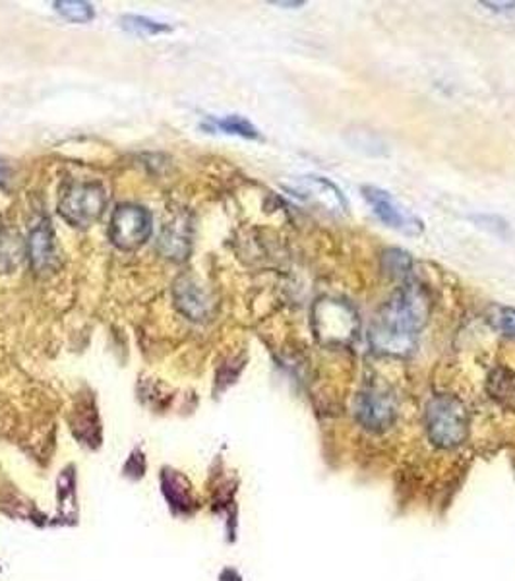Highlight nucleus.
Here are the masks:
<instances>
[{"label": "nucleus", "mask_w": 515, "mask_h": 581, "mask_svg": "<svg viewBox=\"0 0 515 581\" xmlns=\"http://www.w3.org/2000/svg\"><path fill=\"white\" fill-rule=\"evenodd\" d=\"M361 330L359 314L338 296H322L312 306V331L324 345H349Z\"/></svg>", "instance_id": "nucleus-2"}, {"label": "nucleus", "mask_w": 515, "mask_h": 581, "mask_svg": "<svg viewBox=\"0 0 515 581\" xmlns=\"http://www.w3.org/2000/svg\"><path fill=\"white\" fill-rule=\"evenodd\" d=\"M215 130H222L225 135L240 136V138H247V140H258L256 126L252 125L250 121H247L244 116L229 115L223 116V118H210Z\"/></svg>", "instance_id": "nucleus-12"}, {"label": "nucleus", "mask_w": 515, "mask_h": 581, "mask_svg": "<svg viewBox=\"0 0 515 581\" xmlns=\"http://www.w3.org/2000/svg\"><path fill=\"white\" fill-rule=\"evenodd\" d=\"M0 235H2V219H0Z\"/></svg>", "instance_id": "nucleus-22"}, {"label": "nucleus", "mask_w": 515, "mask_h": 581, "mask_svg": "<svg viewBox=\"0 0 515 581\" xmlns=\"http://www.w3.org/2000/svg\"><path fill=\"white\" fill-rule=\"evenodd\" d=\"M425 425L428 439L440 447L460 446L469 434V415L455 395H435L428 402Z\"/></svg>", "instance_id": "nucleus-3"}, {"label": "nucleus", "mask_w": 515, "mask_h": 581, "mask_svg": "<svg viewBox=\"0 0 515 581\" xmlns=\"http://www.w3.org/2000/svg\"><path fill=\"white\" fill-rule=\"evenodd\" d=\"M108 190L99 182H72L59 198V214L66 224L88 229L98 224L108 210Z\"/></svg>", "instance_id": "nucleus-4"}, {"label": "nucleus", "mask_w": 515, "mask_h": 581, "mask_svg": "<svg viewBox=\"0 0 515 581\" xmlns=\"http://www.w3.org/2000/svg\"><path fill=\"white\" fill-rule=\"evenodd\" d=\"M432 299L425 286L407 281L376 316L368 340L376 353L407 357L417 348L418 336L427 326Z\"/></svg>", "instance_id": "nucleus-1"}, {"label": "nucleus", "mask_w": 515, "mask_h": 581, "mask_svg": "<svg viewBox=\"0 0 515 581\" xmlns=\"http://www.w3.org/2000/svg\"><path fill=\"white\" fill-rule=\"evenodd\" d=\"M382 264L386 274H390L391 278H407L409 271L413 268V258L409 252L391 249L384 252Z\"/></svg>", "instance_id": "nucleus-14"}, {"label": "nucleus", "mask_w": 515, "mask_h": 581, "mask_svg": "<svg viewBox=\"0 0 515 581\" xmlns=\"http://www.w3.org/2000/svg\"><path fill=\"white\" fill-rule=\"evenodd\" d=\"M192 247V225L187 214H178L171 217L167 224L163 225V231L158 241V251L163 258L171 262H185L190 254Z\"/></svg>", "instance_id": "nucleus-10"}, {"label": "nucleus", "mask_w": 515, "mask_h": 581, "mask_svg": "<svg viewBox=\"0 0 515 581\" xmlns=\"http://www.w3.org/2000/svg\"><path fill=\"white\" fill-rule=\"evenodd\" d=\"M277 7H302V2H274Z\"/></svg>", "instance_id": "nucleus-21"}, {"label": "nucleus", "mask_w": 515, "mask_h": 581, "mask_svg": "<svg viewBox=\"0 0 515 581\" xmlns=\"http://www.w3.org/2000/svg\"><path fill=\"white\" fill-rule=\"evenodd\" d=\"M9 179H10L9 165H7V162H4V160H0V188L7 187V182H9Z\"/></svg>", "instance_id": "nucleus-20"}, {"label": "nucleus", "mask_w": 515, "mask_h": 581, "mask_svg": "<svg viewBox=\"0 0 515 581\" xmlns=\"http://www.w3.org/2000/svg\"><path fill=\"white\" fill-rule=\"evenodd\" d=\"M173 299L178 311L187 316L188 320L202 323L214 313V299L200 286L198 279L190 274L180 276L173 286Z\"/></svg>", "instance_id": "nucleus-9"}, {"label": "nucleus", "mask_w": 515, "mask_h": 581, "mask_svg": "<svg viewBox=\"0 0 515 581\" xmlns=\"http://www.w3.org/2000/svg\"><path fill=\"white\" fill-rule=\"evenodd\" d=\"M26 254L18 247V237L2 231L0 235V271H10L18 266L20 258Z\"/></svg>", "instance_id": "nucleus-15"}, {"label": "nucleus", "mask_w": 515, "mask_h": 581, "mask_svg": "<svg viewBox=\"0 0 515 581\" xmlns=\"http://www.w3.org/2000/svg\"><path fill=\"white\" fill-rule=\"evenodd\" d=\"M54 9L59 14H63L64 18L76 24H88L96 18L93 7L81 0H61V2H54Z\"/></svg>", "instance_id": "nucleus-13"}, {"label": "nucleus", "mask_w": 515, "mask_h": 581, "mask_svg": "<svg viewBox=\"0 0 515 581\" xmlns=\"http://www.w3.org/2000/svg\"><path fill=\"white\" fill-rule=\"evenodd\" d=\"M361 192L365 197L366 204L373 207L376 217L391 229L403 235H411V237L425 231V224L418 219L417 215L411 214L407 207L400 204V200L391 197L390 192L378 187H363Z\"/></svg>", "instance_id": "nucleus-6"}, {"label": "nucleus", "mask_w": 515, "mask_h": 581, "mask_svg": "<svg viewBox=\"0 0 515 581\" xmlns=\"http://www.w3.org/2000/svg\"><path fill=\"white\" fill-rule=\"evenodd\" d=\"M356 420L373 432L390 429L398 415L395 395L382 386H368L356 397Z\"/></svg>", "instance_id": "nucleus-7"}, {"label": "nucleus", "mask_w": 515, "mask_h": 581, "mask_svg": "<svg viewBox=\"0 0 515 581\" xmlns=\"http://www.w3.org/2000/svg\"><path fill=\"white\" fill-rule=\"evenodd\" d=\"M153 219L143 206L121 204L109 222V239L118 251H138L151 237Z\"/></svg>", "instance_id": "nucleus-5"}, {"label": "nucleus", "mask_w": 515, "mask_h": 581, "mask_svg": "<svg viewBox=\"0 0 515 581\" xmlns=\"http://www.w3.org/2000/svg\"><path fill=\"white\" fill-rule=\"evenodd\" d=\"M26 256L37 276L53 274L61 266V251L56 244L53 227L47 217H41L27 235Z\"/></svg>", "instance_id": "nucleus-8"}, {"label": "nucleus", "mask_w": 515, "mask_h": 581, "mask_svg": "<svg viewBox=\"0 0 515 581\" xmlns=\"http://www.w3.org/2000/svg\"><path fill=\"white\" fill-rule=\"evenodd\" d=\"M480 4L494 12H514L515 10V2H480Z\"/></svg>", "instance_id": "nucleus-19"}, {"label": "nucleus", "mask_w": 515, "mask_h": 581, "mask_svg": "<svg viewBox=\"0 0 515 581\" xmlns=\"http://www.w3.org/2000/svg\"><path fill=\"white\" fill-rule=\"evenodd\" d=\"M121 22H123L125 29L133 31V34H138V36H160V34H165V31H169L171 29L165 24L153 22L150 18H143V16H125Z\"/></svg>", "instance_id": "nucleus-16"}, {"label": "nucleus", "mask_w": 515, "mask_h": 581, "mask_svg": "<svg viewBox=\"0 0 515 581\" xmlns=\"http://www.w3.org/2000/svg\"><path fill=\"white\" fill-rule=\"evenodd\" d=\"M489 323L492 324V328L502 331L506 338L515 340V308L494 306L489 313Z\"/></svg>", "instance_id": "nucleus-17"}, {"label": "nucleus", "mask_w": 515, "mask_h": 581, "mask_svg": "<svg viewBox=\"0 0 515 581\" xmlns=\"http://www.w3.org/2000/svg\"><path fill=\"white\" fill-rule=\"evenodd\" d=\"M473 219H475V222H477V224L479 225L485 224L482 225V227H487L489 231L497 232V235H500V237H504V235H507L506 222H504V219H500V217H497V215L492 217V222H494V224H490L489 215H475Z\"/></svg>", "instance_id": "nucleus-18"}, {"label": "nucleus", "mask_w": 515, "mask_h": 581, "mask_svg": "<svg viewBox=\"0 0 515 581\" xmlns=\"http://www.w3.org/2000/svg\"><path fill=\"white\" fill-rule=\"evenodd\" d=\"M301 190L311 197L316 194V198L324 202V206H328L329 210H338V212L347 210V200L341 194V190L324 177H304L301 179Z\"/></svg>", "instance_id": "nucleus-11"}]
</instances>
